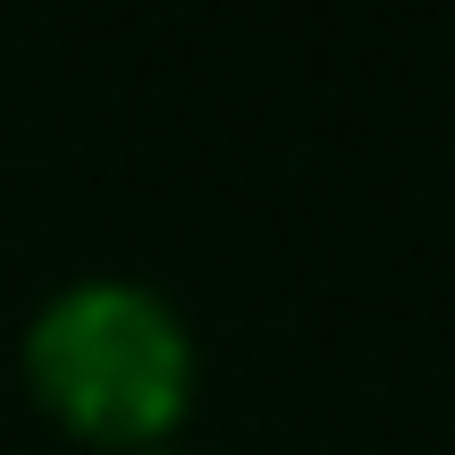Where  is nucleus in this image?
I'll return each mask as SVG.
<instances>
[{
    "mask_svg": "<svg viewBox=\"0 0 455 455\" xmlns=\"http://www.w3.org/2000/svg\"><path fill=\"white\" fill-rule=\"evenodd\" d=\"M161 455H178V447H161Z\"/></svg>",
    "mask_w": 455,
    "mask_h": 455,
    "instance_id": "2",
    "label": "nucleus"
},
{
    "mask_svg": "<svg viewBox=\"0 0 455 455\" xmlns=\"http://www.w3.org/2000/svg\"><path fill=\"white\" fill-rule=\"evenodd\" d=\"M26 396L60 439L93 455H161L178 447L203 388V355L186 312L144 278H76L34 304L17 338Z\"/></svg>",
    "mask_w": 455,
    "mask_h": 455,
    "instance_id": "1",
    "label": "nucleus"
}]
</instances>
